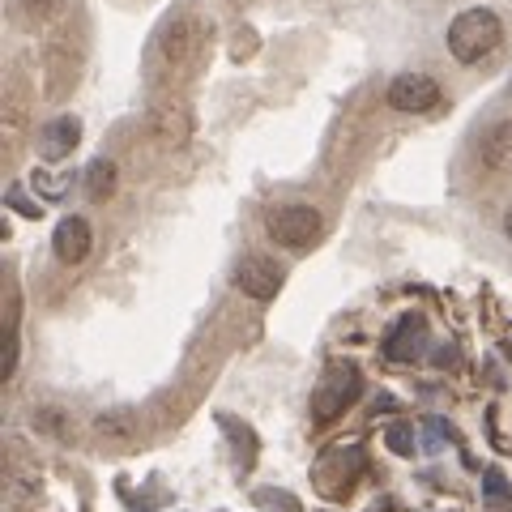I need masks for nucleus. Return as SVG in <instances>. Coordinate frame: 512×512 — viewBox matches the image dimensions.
<instances>
[{
    "mask_svg": "<svg viewBox=\"0 0 512 512\" xmlns=\"http://www.w3.org/2000/svg\"><path fill=\"white\" fill-rule=\"evenodd\" d=\"M444 43H448V56L453 60L483 64L495 47L504 43V22H500V13H491V9H466L453 18Z\"/></svg>",
    "mask_w": 512,
    "mask_h": 512,
    "instance_id": "obj_1",
    "label": "nucleus"
},
{
    "mask_svg": "<svg viewBox=\"0 0 512 512\" xmlns=\"http://www.w3.org/2000/svg\"><path fill=\"white\" fill-rule=\"evenodd\" d=\"M201 47V22L192 13H180V18H167L163 30L150 43V77L154 82H167V77L180 73V64L197 56Z\"/></svg>",
    "mask_w": 512,
    "mask_h": 512,
    "instance_id": "obj_2",
    "label": "nucleus"
},
{
    "mask_svg": "<svg viewBox=\"0 0 512 512\" xmlns=\"http://www.w3.org/2000/svg\"><path fill=\"white\" fill-rule=\"evenodd\" d=\"M363 393V376L355 363H329L325 372H320L316 389H312V419L316 423H333L342 419V414L359 402Z\"/></svg>",
    "mask_w": 512,
    "mask_h": 512,
    "instance_id": "obj_3",
    "label": "nucleus"
},
{
    "mask_svg": "<svg viewBox=\"0 0 512 512\" xmlns=\"http://www.w3.org/2000/svg\"><path fill=\"white\" fill-rule=\"evenodd\" d=\"M363 466H367V457H363L359 444H350V448H329V453L312 466V483H316L320 495H329V500H346V495L355 491Z\"/></svg>",
    "mask_w": 512,
    "mask_h": 512,
    "instance_id": "obj_4",
    "label": "nucleus"
},
{
    "mask_svg": "<svg viewBox=\"0 0 512 512\" xmlns=\"http://www.w3.org/2000/svg\"><path fill=\"white\" fill-rule=\"evenodd\" d=\"M265 227H269V239L282 248H308L320 235V214L312 205H282V210L269 214Z\"/></svg>",
    "mask_w": 512,
    "mask_h": 512,
    "instance_id": "obj_5",
    "label": "nucleus"
},
{
    "mask_svg": "<svg viewBox=\"0 0 512 512\" xmlns=\"http://www.w3.org/2000/svg\"><path fill=\"white\" fill-rule=\"evenodd\" d=\"M389 107L393 111H406V116H419V111H431L440 103V82L427 73H402L389 82Z\"/></svg>",
    "mask_w": 512,
    "mask_h": 512,
    "instance_id": "obj_6",
    "label": "nucleus"
},
{
    "mask_svg": "<svg viewBox=\"0 0 512 512\" xmlns=\"http://www.w3.org/2000/svg\"><path fill=\"white\" fill-rule=\"evenodd\" d=\"M282 282H286V274H282L274 261H265V256H244V261H239V269H235V286H239V291H244L248 299H261V303L278 299Z\"/></svg>",
    "mask_w": 512,
    "mask_h": 512,
    "instance_id": "obj_7",
    "label": "nucleus"
},
{
    "mask_svg": "<svg viewBox=\"0 0 512 512\" xmlns=\"http://www.w3.org/2000/svg\"><path fill=\"white\" fill-rule=\"evenodd\" d=\"M423 346H427V320L410 312V316L397 320V329L384 338V355L397 359V363H414L423 355Z\"/></svg>",
    "mask_w": 512,
    "mask_h": 512,
    "instance_id": "obj_8",
    "label": "nucleus"
},
{
    "mask_svg": "<svg viewBox=\"0 0 512 512\" xmlns=\"http://www.w3.org/2000/svg\"><path fill=\"white\" fill-rule=\"evenodd\" d=\"M77 141H82V124L73 116H60L39 128V158L43 163H64L77 150Z\"/></svg>",
    "mask_w": 512,
    "mask_h": 512,
    "instance_id": "obj_9",
    "label": "nucleus"
},
{
    "mask_svg": "<svg viewBox=\"0 0 512 512\" xmlns=\"http://www.w3.org/2000/svg\"><path fill=\"white\" fill-rule=\"evenodd\" d=\"M478 167L483 171H508L512 167V120L491 124L483 137H478Z\"/></svg>",
    "mask_w": 512,
    "mask_h": 512,
    "instance_id": "obj_10",
    "label": "nucleus"
},
{
    "mask_svg": "<svg viewBox=\"0 0 512 512\" xmlns=\"http://www.w3.org/2000/svg\"><path fill=\"white\" fill-rule=\"evenodd\" d=\"M52 252L64 265H82L90 256V222L86 218H64L52 235Z\"/></svg>",
    "mask_w": 512,
    "mask_h": 512,
    "instance_id": "obj_11",
    "label": "nucleus"
},
{
    "mask_svg": "<svg viewBox=\"0 0 512 512\" xmlns=\"http://www.w3.org/2000/svg\"><path fill=\"white\" fill-rule=\"evenodd\" d=\"M116 192V163L111 158H94L86 171V197L90 201H107Z\"/></svg>",
    "mask_w": 512,
    "mask_h": 512,
    "instance_id": "obj_12",
    "label": "nucleus"
},
{
    "mask_svg": "<svg viewBox=\"0 0 512 512\" xmlns=\"http://www.w3.org/2000/svg\"><path fill=\"white\" fill-rule=\"evenodd\" d=\"M483 495H487V504H495V508H504L508 504V495H512V487H508V478H504V470H483Z\"/></svg>",
    "mask_w": 512,
    "mask_h": 512,
    "instance_id": "obj_13",
    "label": "nucleus"
},
{
    "mask_svg": "<svg viewBox=\"0 0 512 512\" xmlns=\"http://www.w3.org/2000/svg\"><path fill=\"white\" fill-rule=\"evenodd\" d=\"M158 133H163L167 141H184L188 137V116L184 111H163V116H158Z\"/></svg>",
    "mask_w": 512,
    "mask_h": 512,
    "instance_id": "obj_14",
    "label": "nucleus"
},
{
    "mask_svg": "<svg viewBox=\"0 0 512 512\" xmlns=\"http://www.w3.org/2000/svg\"><path fill=\"white\" fill-rule=\"evenodd\" d=\"M18 9L26 13V18L47 22V18H56V13L64 9V0H18Z\"/></svg>",
    "mask_w": 512,
    "mask_h": 512,
    "instance_id": "obj_15",
    "label": "nucleus"
},
{
    "mask_svg": "<svg viewBox=\"0 0 512 512\" xmlns=\"http://www.w3.org/2000/svg\"><path fill=\"white\" fill-rule=\"evenodd\" d=\"M256 500H261L265 508H274V512H299L295 495H286V491H256Z\"/></svg>",
    "mask_w": 512,
    "mask_h": 512,
    "instance_id": "obj_16",
    "label": "nucleus"
},
{
    "mask_svg": "<svg viewBox=\"0 0 512 512\" xmlns=\"http://www.w3.org/2000/svg\"><path fill=\"white\" fill-rule=\"evenodd\" d=\"M389 448H393V453H402V457H410V453H414L410 427H389Z\"/></svg>",
    "mask_w": 512,
    "mask_h": 512,
    "instance_id": "obj_17",
    "label": "nucleus"
},
{
    "mask_svg": "<svg viewBox=\"0 0 512 512\" xmlns=\"http://www.w3.org/2000/svg\"><path fill=\"white\" fill-rule=\"evenodd\" d=\"M18 372V333H9V350H5V359H0V376H13Z\"/></svg>",
    "mask_w": 512,
    "mask_h": 512,
    "instance_id": "obj_18",
    "label": "nucleus"
},
{
    "mask_svg": "<svg viewBox=\"0 0 512 512\" xmlns=\"http://www.w3.org/2000/svg\"><path fill=\"white\" fill-rule=\"evenodd\" d=\"M99 431L107 436V431H120V436H128V431H133V419H128V414H111V419H99Z\"/></svg>",
    "mask_w": 512,
    "mask_h": 512,
    "instance_id": "obj_19",
    "label": "nucleus"
},
{
    "mask_svg": "<svg viewBox=\"0 0 512 512\" xmlns=\"http://www.w3.org/2000/svg\"><path fill=\"white\" fill-rule=\"evenodd\" d=\"M22 197H26L22 188H9V205H13V210H22V214H30V218H39V205H26Z\"/></svg>",
    "mask_w": 512,
    "mask_h": 512,
    "instance_id": "obj_20",
    "label": "nucleus"
},
{
    "mask_svg": "<svg viewBox=\"0 0 512 512\" xmlns=\"http://www.w3.org/2000/svg\"><path fill=\"white\" fill-rule=\"evenodd\" d=\"M504 235H508V239H512V210H508V214H504Z\"/></svg>",
    "mask_w": 512,
    "mask_h": 512,
    "instance_id": "obj_21",
    "label": "nucleus"
}]
</instances>
